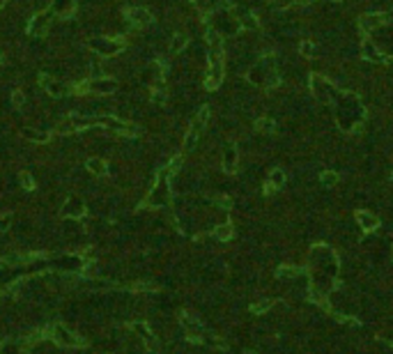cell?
Masks as SVG:
<instances>
[{
	"label": "cell",
	"instance_id": "16",
	"mask_svg": "<svg viewBox=\"0 0 393 354\" xmlns=\"http://www.w3.org/2000/svg\"><path fill=\"white\" fill-rule=\"evenodd\" d=\"M117 90V83L115 78H92L90 81V92H97V95H110V92Z\"/></svg>",
	"mask_w": 393,
	"mask_h": 354
},
{
	"label": "cell",
	"instance_id": "44",
	"mask_svg": "<svg viewBox=\"0 0 393 354\" xmlns=\"http://www.w3.org/2000/svg\"><path fill=\"white\" fill-rule=\"evenodd\" d=\"M5 3H7V0H0V10H3V7H5Z\"/></svg>",
	"mask_w": 393,
	"mask_h": 354
},
{
	"label": "cell",
	"instance_id": "34",
	"mask_svg": "<svg viewBox=\"0 0 393 354\" xmlns=\"http://www.w3.org/2000/svg\"><path fill=\"white\" fill-rule=\"evenodd\" d=\"M320 182H322L324 186H334V184H338V175H336L334 170H327V173L320 175Z\"/></svg>",
	"mask_w": 393,
	"mask_h": 354
},
{
	"label": "cell",
	"instance_id": "14",
	"mask_svg": "<svg viewBox=\"0 0 393 354\" xmlns=\"http://www.w3.org/2000/svg\"><path fill=\"white\" fill-rule=\"evenodd\" d=\"M361 55H364L366 60H373V62H388V65L393 62V55H382L377 49H375L373 42H368V40H366L364 46H361Z\"/></svg>",
	"mask_w": 393,
	"mask_h": 354
},
{
	"label": "cell",
	"instance_id": "22",
	"mask_svg": "<svg viewBox=\"0 0 393 354\" xmlns=\"http://www.w3.org/2000/svg\"><path fill=\"white\" fill-rule=\"evenodd\" d=\"M21 136H23L25 140H30V143H49V140H51V134L40 131V129H32V127L21 129Z\"/></svg>",
	"mask_w": 393,
	"mask_h": 354
},
{
	"label": "cell",
	"instance_id": "39",
	"mask_svg": "<svg viewBox=\"0 0 393 354\" xmlns=\"http://www.w3.org/2000/svg\"><path fill=\"white\" fill-rule=\"evenodd\" d=\"M10 225H12V214L5 212V214L0 216V234H5L7 230H10Z\"/></svg>",
	"mask_w": 393,
	"mask_h": 354
},
{
	"label": "cell",
	"instance_id": "31",
	"mask_svg": "<svg viewBox=\"0 0 393 354\" xmlns=\"http://www.w3.org/2000/svg\"><path fill=\"white\" fill-rule=\"evenodd\" d=\"M214 237H216V240H221V242H228L230 237H232V225H230V223L219 225V228L214 230Z\"/></svg>",
	"mask_w": 393,
	"mask_h": 354
},
{
	"label": "cell",
	"instance_id": "4",
	"mask_svg": "<svg viewBox=\"0 0 393 354\" xmlns=\"http://www.w3.org/2000/svg\"><path fill=\"white\" fill-rule=\"evenodd\" d=\"M99 127L104 129H110L113 134L122 136V138H136L140 136V127L131 125V122H125V120H117V117H97Z\"/></svg>",
	"mask_w": 393,
	"mask_h": 354
},
{
	"label": "cell",
	"instance_id": "7",
	"mask_svg": "<svg viewBox=\"0 0 393 354\" xmlns=\"http://www.w3.org/2000/svg\"><path fill=\"white\" fill-rule=\"evenodd\" d=\"M53 12H49V10H44V12H37L32 19H30V23H28V32L30 35H35V37H44L46 32H49V28H51V21H53Z\"/></svg>",
	"mask_w": 393,
	"mask_h": 354
},
{
	"label": "cell",
	"instance_id": "6",
	"mask_svg": "<svg viewBox=\"0 0 393 354\" xmlns=\"http://www.w3.org/2000/svg\"><path fill=\"white\" fill-rule=\"evenodd\" d=\"M310 90H313V95L318 97L320 101H324V104H331L334 101V95H336V88L331 83H329L324 76L320 74H310Z\"/></svg>",
	"mask_w": 393,
	"mask_h": 354
},
{
	"label": "cell",
	"instance_id": "33",
	"mask_svg": "<svg viewBox=\"0 0 393 354\" xmlns=\"http://www.w3.org/2000/svg\"><path fill=\"white\" fill-rule=\"evenodd\" d=\"M19 182H21V186H23L25 191H35V180H32V175L30 173H19Z\"/></svg>",
	"mask_w": 393,
	"mask_h": 354
},
{
	"label": "cell",
	"instance_id": "40",
	"mask_svg": "<svg viewBox=\"0 0 393 354\" xmlns=\"http://www.w3.org/2000/svg\"><path fill=\"white\" fill-rule=\"evenodd\" d=\"M152 101H154V104H164V101H166V92L161 90V88H154V90H152Z\"/></svg>",
	"mask_w": 393,
	"mask_h": 354
},
{
	"label": "cell",
	"instance_id": "32",
	"mask_svg": "<svg viewBox=\"0 0 393 354\" xmlns=\"http://www.w3.org/2000/svg\"><path fill=\"white\" fill-rule=\"evenodd\" d=\"M299 51L306 55V58H315L318 55V46L313 44L310 40H306V42H301V46H299Z\"/></svg>",
	"mask_w": 393,
	"mask_h": 354
},
{
	"label": "cell",
	"instance_id": "43",
	"mask_svg": "<svg viewBox=\"0 0 393 354\" xmlns=\"http://www.w3.org/2000/svg\"><path fill=\"white\" fill-rule=\"evenodd\" d=\"M214 203L219 205V207H223V210H230V205H232V203H230V198H216Z\"/></svg>",
	"mask_w": 393,
	"mask_h": 354
},
{
	"label": "cell",
	"instance_id": "19",
	"mask_svg": "<svg viewBox=\"0 0 393 354\" xmlns=\"http://www.w3.org/2000/svg\"><path fill=\"white\" fill-rule=\"evenodd\" d=\"M131 329H134L136 334H138L140 338L145 340V345H147V347L152 349V352H156V338H154V334L149 331V327H147V324H143V322H134V324H131Z\"/></svg>",
	"mask_w": 393,
	"mask_h": 354
},
{
	"label": "cell",
	"instance_id": "41",
	"mask_svg": "<svg viewBox=\"0 0 393 354\" xmlns=\"http://www.w3.org/2000/svg\"><path fill=\"white\" fill-rule=\"evenodd\" d=\"M269 306H271V301H260V304H255L251 310H253V313H262V310H267Z\"/></svg>",
	"mask_w": 393,
	"mask_h": 354
},
{
	"label": "cell",
	"instance_id": "17",
	"mask_svg": "<svg viewBox=\"0 0 393 354\" xmlns=\"http://www.w3.org/2000/svg\"><path fill=\"white\" fill-rule=\"evenodd\" d=\"M283 184H285V173H283V170H281V168L271 170L267 184H264V193H267V195H274L279 189H283Z\"/></svg>",
	"mask_w": 393,
	"mask_h": 354
},
{
	"label": "cell",
	"instance_id": "24",
	"mask_svg": "<svg viewBox=\"0 0 393 354\" xmlns=\"http://www.w3.org/2000/svg\"><path fill=\"white\" fill-rule=\"evenodd\" d=\"M189 44V35L186 32H177L170 42V53H179V51H184V46Z\"/></svg>",
	"mask_w": 393,
	"mask_h": 354
},
{
	"label": "cell",
	"instance_id": "45",
	"mask_svg": "<svg viewBox=\"0 0 393 354\" xmlns=\"http://www.w3.org/2000/svg\"><path fill=\"white\" fill-rule=\"evenodd\" d=\"M388 16H391V21H393V7H391V12H388Z\"/></svg>",
	"mask_w": 393,
	"mask_h": 354
},
{
	"label": "cell",
	"instance_id": "5",
	"mask_svg": "<svg viewBox=\"0 0 393 354\" xmlns=\"http://www.w3.org/2000/svg\"><path fill=\"white\" fill-rule=\"evenodd\" d=\"M46 334H49L58 345H62V347H85V345H88L85 340H81L76 334H71L65 324H53V327L46 329Z\"/></svg>",
	"mask_w": 393,
	"mask_h": 354
},
{
	"label": "cell",
	"instance_id": "42",
	"mask_svg": "<svg viewBox=\"0 0 393 354\" xmlns=\"http://www.w3.org/2000/svg\"><path fill=\"white\" fill-rule=\"evenodd\" d=\"M136 292H143V290H156V285H149V283H136L134 285Z\"/></svg>",
	"mask_w": 393,
	"mask_h": 354
},
{
	"label": "cell",
	"instance_id": "38",
	"mask_svg": "<svg viewBox=\"0 0 393 354\" xmlns=\"http://www.w3.org/2000/svg\"><path fill=\"white\" fill-rule=\"evenodd\" d=\"M71 92H74V95H88L90 92V81H81V83H76L74 88H71Z\"/></svg>",
	"mask_w": 393,
	"mask_h": 354
},
{
	"label": "cell",
	"instance_id": "1",
	"mask_svg": "<svg viewBox=\"0 0 393 354\" xmlns=\"http://www.w3.org/2000/svg\"><path fill=\"white\" fill-rule=\"evenodd\" d=\"M276 55L274 53H267L262 58V60L258 62V65L253 67V69L249 71V81L251 83H255V85H260V88H276V85L281 83V76H279V71H276Z\"/></svg>",
	"mask_w": 393,
	"mask_h": 354
},
{
	"label": "cell",
	"instance_id": "10",
	"mask_svg": "<svg viewBox=\"0 0 393 354\" xmlns=\"http://www.w3.org/2000/svg\"><path fill=\"white\" fill-rule=\"evenodd\" d=\"M40 85L44 88L46 92H49L51 97H65V95H69V92H71L69 85H65L62 81L53 78V76H49V74H42L40 76Z\"/></svg>",
	"mask_w": 393,
	"mask_h": 354
},
{
	"label": "cell",
	"instance_id": "20",
	"mask_svg": "<svg viewBox=\"0 0 393 354\" xmlns=\"http://www.w3.org/2000/svg\"><path fill=\"white\" fill-rule=\"evenodd\" d=\"M85 168L90 170V175H95V177H104V175L108 173V164H106L101 156H90V159L85 161Z\"/></svg>",
	"mask_w": 393,
	"mask_h": 354
},
{
	"label": "cell",
	"instance_id": "2",
	"mask_svg": "<svg viewBox=\"0 0 393 354\" xmlns=\"http://www.w3.org/2000/svg\"><path fill=\"white\" fill-rule=\"evenodd\" d=\"M223 83V51H212L209 53V69L207 78H205V88L207 90H216Z\"/></svg>",
	"mask_w": 393,
	"mask_h": 354
},
{
	"label": "cell",
	"instance_id": "35",
	"mask_svg": "<svg viewBox=\"0 0 393 354\" xmlns=\"http://www.w3.org/2000/svg\"><path fill=\"white\" fill-rule=\"evenodd\" d=\"M0 354H21L19 345L12 343V340H5V343H0Z\"/></svg>",
	"mask_w": 393,
	"mask_h": 354
},
{
	"label": "cell",
	"instance_id": "26",
	"mask_svg": "<svg viewBox=\"0 0 393 354\" xmlns=\"http://www.w3.org/2000/svg\"><path fill=\"white\" fill-rule=\"evenodd\" d=\"M207 120H209V106H203V108L198 110V115H195V120L191 122V127H195V129L205 131V127H207Z\"/></svg>",
	"mask_w": 393,
	"mask_h": 354
},
{
	"label": "cell",
	"instance_id": "21",
	"mask_svg": "<svg viewBox=\"0 0 393 354\" xmlns=\"http://www.w3.org/2000/svg\"><path fill=\"white\" fill-rule=\"evenodd\" d=\"M357 223L361 225V230H366V232H370V230H375L379 225V219L375 214H370V212L361 210L357 212Z\"/></svg>",
	"mask_w": 393,
	"mask_h": 354
},
{
	"label": "cell",
	"instance_id": "9",
	"mask_svg": "<svg viewBox=\"0 0 393 354\" xmlns=\"http://www.w3.org/2000/svg\"><path fill=\"white\" fill-rule=\"evenodd\" d=\"M125 19L134 28H147L154 21V16L149 14V10H145V7H129V10H125Z\"/></svg>",
	"mask_w": 393,
	"mask_h": 354
},
{
	"label": "cell",
	"instance_id": "18",
	"mask_svg": "<svg viewBox=\"0 0 393 354\" xmlns=\"http://www.w3.org/2000/svg\"><path fill=\"white\" fill-rule=\"evenodd\" d=\"M51 12L60 19H69L76 12V0H53V10Z\"/></svg>",
	"mask_w": 393,
	"mask_h": 354
},
{
	"label": "cell",
	"instance_id": "29",
	"mask_svg": "<svg viewBox=\"0 0 393 354\" xmlns=\"http://www.w3.org/2000/svg\"><path fill=\"white\" fill-rule=\"evenodd\" d=\"M255 127H258L260 134H274L276 131V122L271 120V117H260V120L255 122Z\"/></svg>",
	"mask_w": 393,
	"mask_h": 354
},
{
	"label": "cell",
	"instance_id": "3",
	"mask_svg": "<svg viewBox=\"0 0 393 354\" xmlns=\"http://www.w3.org/2000/svg\"><path fill=\"white\" fill-rule=\"evenodd\" d=\"M125 46H127L125 37H95V40H90V49L106 55V58H113V55L122 53Z\"/></svg>",
	"mask_w": 393,
	"mask_h": 354
},
{
	"label": "cell",
	"instance_id": "30",
	"mask_svg": "<svg viewBox=\"0 0 393 354\" xmlns=\"http://www.w3.org/2000/svg\"><path fill=\"white\" fill-rule=\"evenodd\" d=\"M301 3H308V0H271L269 7H271V10H290V7H294V5H301Z\"/></svg>",
	"mask_w": 393,
	"mask_h": 354
},
{
	"label": "cell",
	"instance_id": "11",
	"mask_svg": "<svg viewBox=\"0 0 393 354\" xmlns=\"http://www.w3.org/2000/svg\"><path fill=\"white\" fill-rule=\"evenodd\" d=\"M85 212H88V207H85L83 200L76 198V195H71V198L65 200V205H62L60 214L65 216V219H83Z\"/></svg>",
	"mask_w": 393,
	"mask_h": 354
},
{
	"label": "cell",
	"instance_id": "46",
	"mask_svg": "<svg viewBox=\"0 0 393 354\" xmlns=\"http://www.w3.org/2000/svg\"><path fill=\"white\" fill-rule=\"evenodd\" d=\"M0 62H3V53H0Z\"/></svg>",
	"mask_w": 393,
	"mask_h": 354
},
{
	"label": "cell",
	"instance_id": "37",
	"mask_svg": "<svg viewBox=\"0 0 393 354\" xmlns=\"http://www.w3.org/2000/svg\"><path fill=\"white\" fill-rule=\"evenodd\" d=\"M276 274H279V279H294V276H299V269H294V267H281Z\"/></svg>",
	"mask_w": 393,
	"mask_h": 354
},
{
	"label": "cell",
	"instance_id": "8",
	"mask_svg": "<svg viewBox=\"0 0 393 354\" xmlns=\"http://www.w3.org/2000/svg\"><path fill=\"white\" fill-rule=\"evenodd\" d=\"M161 182H164V177H161V173H159V177L154 180V186H152V193L145 200L147 207H164V205L168 203V186L161 184Z\"/></svg>",
	"mask_w": 393,
	"mask_h": 354
},
{
	"label": "cell",
	"instance_id": "27",
	"mask_svg": "<svg viewBox=\"0 0 393 354\" xmlns=\"http://www.w3.org/2000/svg\"><path fill=\"white\" fill-rule=\"evenodd\" d=\"M239 23L244 25V28H249V30H258V28H260L258 16H255L253 12H244V14H239Z\"/></svg>",
	"mask_w": 393,
	"mask_h": 354
},
{
	"label": "cell",
	"instance_id": "15",
	"mask_svg": "<svg viewBox=\"0 0 393 354\" xmlns=\"http://www.w3.org/2000/svg\"><path fill=\"white\" fill-rule=\"evenodd\" d=\"M237 164H239V154H237V145L230 143L223 150V170L228 175L237 173Z\"/></svg>",
	"mask_w": 393,
	"mask_h": 354
},
{
	"label": "cell",
	"instance_id": "12",
	"mask_svg": "<svg viewBox=\"0 0 393 354\" xmlns=\"http://www.w3.org/2000/svg\"><path fill=\"white\" fill-rule=\"evenodd\" d=\"M388 21H391V16H388V14H382V12H370V14H364L361 19H359V25H361V30L370 32V30L382 28V25L388 23Z\"/></svg>",
	"mask_w": 393,
	"mask_h": 354
},
{
	"label": "cell",
	"instance_id": "13",
	"mask_svg": "<svg viewBox=\"0 0 393 354\" xmlns=\"http://www.w3.org/2000/svg\"><path fill=\"white\" fill-rule=\"evenodd\" d=\"M182 324H184V329H186V336H189V340H193V343H200V338H203V327H200V324L195 322L193 315L182 313Z\"/></svg>",
	"mask_w": 393,
	"mask_h": 354
},
{
	"label": "cell",
	"instance_id": "23",
	"mask_svg": "<svg viewBox=\"0 0 393 354\" xmlns=\"http://www.w3.org/2000/svg\"><path fill=\"white\" fill-rule=\"evenodd\" d=\"M200 134H203L200 129H195V127H189V131H186V136H184V152H191L195 145H198Z\"/></svg>",
	"mask_w": 393,
	"mask_h": 354
},
{
	"label": "cell",
	"instance_id": "36",
	"mask_svg": "<svg viewBox=\"0 0 393 354\" xmlns=\"http://www.w3.org/2000/svg\"><path fill=\"white\" fill-rule=\"evenodd\" d=\"M23 104H25V95L21 90H14L12 92V106L14 108H23Z\"/></svg>",
	"mask_w": 393,
	"mask_h": 354
},
{
	"label": "cell",
	"instance_id": "28",
	"mask_svg": "<svg viewBox=\"0 0 393 354\" xmlns=\"http://www.w3.org/2000/svg\"><path fill=\"white\" fill-rule=\"evenodd\" d=\"M74 131H78L76 129V125H74V120L71 117H67V120H62L58 127L53 129V134H58V136H67V134H74Z\"/></svg>",
	"mask_w": 393,
	"mask_h": 354
},
{
	"label": "cell",
	"instance_id": "25",
	"mask_svg": "<svg viewBox=\"0 0 393 354\" xmlns=\"http://www.w3.org/2000/svg\"><path fill=\"white\" fill-rule=\"evenodd\" d=\"M207 44L212 51H221V44H223V37H221V32L216 30V28H209L207 30Z\"/></svg>",
	"mask_w": 393,
	"mask_h": 354
}]
</instances>
